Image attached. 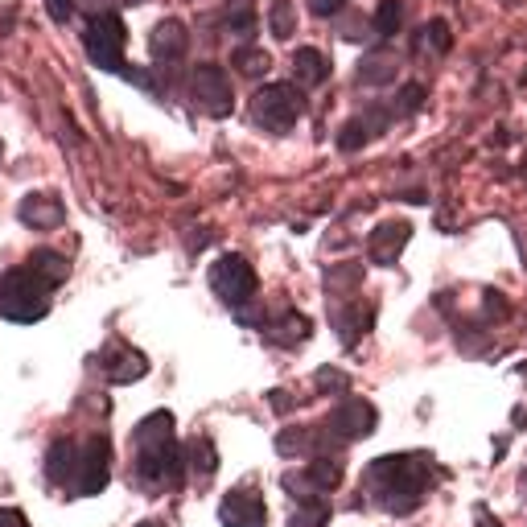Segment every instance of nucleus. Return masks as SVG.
Masks as SVG:
<instances>
[{
	"label": "nucleus",
	"mask_w": 527,
	"mask_h": 527,
	"mask_svg": "<svg viewBox=\"0 0 527 527\" xmlns=\"http://www.w3.org/2000/svg\"><path fill=\"white\" fill-rule=\"evenodd\" d=\"M375 420H379V412H375V404H367V400H359V396H346L342 404H334V412H330V420H326V429H330V437H338V441H363V437H371L375 433Z\"/></svg>",
	"instance_id": "1a4fd4ad"
},
{
	"label": "nucleus",
	"mask_w": 527,
	"mask_h": 527,
	"mask_svg": "<svg viewBox=\"0 0 527 527\" xmlns=\"http://www.w3.org/2000/svg\"><path fill=\"white\" fill-rule=\"evenodd\" d=\"M108 482H112V445H108V437H91V441H83L79 458H75L70 490H75L79 499H91Z\"/></svg>",
	"instance_id": "0eeeda50"
},
{
	"label": "nucleus",
	"mask_w": 527,
	"mask_h": 527,
	"mask_svg": "<svg viewBox=\"0 0 527 527\" xmlns=\"http://www.w3.org/2000/svg\"><path fill=\"white\" fill-rule=\"evenodd\" d=\"M210 289H215V297L231 309L239 305H248L260 289V280H256V268L243 260V256H219L215 264H210Z\"/></svg>",
	"instance_id": "423d86ee"
},
{
	"label": "nucleus",
	"mask_w": 527,
	"mask_h": 527,
	"mask_svg": "<svg viewBox=\"0 0 527 527\" xmlns=\"http://www.w3.org/2000/svg\"><path fill=\"white\" fill-rule=\"evenodd\" d=\"M305 449H313V429L293 425V429H280L276 433V453H280V458H301Z\"/></svg>",
	"instance_id": "5701e85b"
},
{
	"label": "nucleus",
	"mask_w": 527,
	"mask_h": 527,
	"mask_svg": "<svg viewBox=\"0 0 527 527\" xmlns=\"http://www.w3.org/2000/svg\"><path fill=\"white\" fill-rule=\"evenodd\" d=\"M25 268H29L33 276H38L46 289H58L62 280L70 276V264H66V256H58V252H50V248H38V252H33V256L25 260Z\"/></svg>",
	"instance_id": "2eb2a0df"
},
{
	"label": "nucleus",
	"mask_w": 527,
	"mask_h": 527,
	"mask_svg": "<svg viewBox=\"0 0 527 527\" xmlns=\"http://www.w3.org/2000/svg\"><path fill=\"white\" fill-rule=\"evenodd\" d=\"M396 75H400V66H396L392 54H367L359 62V83H367V87H383V83H392Z\"/></svg>",
	"instance_id": "a211bd4d"
},
{
	"label": "nucleus",
	"mask_w": 527,
	"mask_h": 527,
	"mask_svg": "<svg viewBox=\"0 0 527 527\" xmlns=\"http://www.w3.org/2000/svg\"><path fill=\"white\" fill-rule=\"evenodd\" d=\"M186 50H190V29L178 17H165V21L153 25V33H149V54L157 62H182Z\"/></svg>",
	"instance_id": "9b49d317"
},
{
	"label": "nucleus",
	"mask_w": 527,
	"mask_h": 527,
	"mask_svg": "<svg viewBox=\"0 0 527 527\" xmlns=\"http://www.w3.org/2000/svg\"><path fill=\"white\" fill-rule=\"evenodd\" d=\"M326 523H330V503L322 495L301 499L297 511L289 515V527H326Z\"/></svg>",
	"instance_id": "aec40b11"
},
{
	"label": "nucleus",
	"mask_w": 527,
	"mask_h": 527,
	"mask_svg": "<svg viewBox=\"0 0 527 527\" xmlns=\"http://www.w3.org/2000/svg\"><path fill=\"white\" fill-rule=\"evenodd\" d=\"M429 42H433V50H449V46H453L445 21H433V25H429Z\"/></svg>",
	"instance_id": "473e14b6"
},
{
	"label": "nucleus",
	"mask_w": 527,
	"mask_h": 527,
	"mask_svg": "<svg viewBox=\"0 0 527 527\" xmlns=\"http://www.w3.org/2000/svg\"><path fill=\"white\" fill-rule=\"evenodd\" d=\"M371 128H375V124H371V116H359V120L342 124V132H338V149H342V153H359V149L367 145V140L375 136ZM379 136H383V132H379Z\"/></svg>",
	"instance_id": "4be33fe9"
},
{
	"label": "nucleus",
	"mask_w": 527,
	"mask_h": 527,
	"mask_svg": "<svg viewBox=\"0 0 527 527\" xmlns=\"http://www.w3.org/2000/svg\"><path fill=\"white\" fill-rule=\"evenodd\" d=\"M46 313H50V289L25 264L0 276V318H9L17 326H33Z\"/></svg>",
	"instance_id": "7ed1b4c3"
},
{
	"label": "nucleus",
	"mask_w": 527,
	"mask_h": 527,
	"mask_svg": "<svg viewBox=\"0 0 527 527\" xmlns=\"http://www.w3.org/2000/svg\"><path fill=\"white\" fill-rule=\"evenodd\" d=\"M301 474H305V482L313 490H334V486H342V462L338 458H318V462H309Z\"/></svg>",
	"instance_id": "6ab92c4d"
},
{
	"label": "nucleus",
	"mask_w": 527,
	"mask_h": 527,
	"mask_svg": "<svg viewBox=\"0 0 527 527\" xmlns=\"http://www.w3.org/2000/svg\"><path fill=\"white\" fill-rule=\"evenodd\" d=\"M318 388H322L326 396H330V392H334V396H346L350 379H346L342 371H334V367H322V371H318Z\"/></svg>",
	"instance_id": "c85d7f7f"
},
{
	"label": "nucleus",
	"mask_w": 527,
	"mask_h": 527,
	"mask_svg": "<svg viewBox=\"0 0 527 527\" xmlns=\"http://www.w3.org/2000/svg\"><path fill=\"white\" fill-rule=\"evenodd\" d=\"M219 519H223V527H264L268 507H264L256 486H235L219 507Z\"/></svg>",
	"instance_id": "9d476101"
},
{
	"label": "nucleus",
	"mask_w": 527,
	"mask_h": 527,
	"mask_svg": "<svg viewBox=\"0 0 527 527\" xmlns=\"http://www.w3.org/2000/svg\"><path fill=\"white\" fill-rule=\"evenodd\" d=\"M482 305H486V318H495V322L511 313V309H507V301H503L495 289H486V293H482Z\"/></svg>",
	"instance_id": "7c9ffc66"
},
{
	"label": "nucleus",
	"mask_w": 527,
	"mask_h": 527,
	"mask_svg": "<svg viewBox=\"0 0 527 527\" xmlns=\"http://www.w3.org/2000/svg\"><path fill=\"white\" fill-rule=\"evenodd\" d=\"M231 62H235V70L243 79H260V75H268V66H272V58L264 50H256V46H239Z\"/></svg>",
	"instance_id": "b1692460"
},
{
	"label": "nucleus",
	"mask_w": 527,
	"mask_h": 527,
	"mask_svg": "<svg viewBox=\"0 0 527 527\" xmlns=\"http://www.w3.org/2000/svg\"><path fill=\"white\" fill-rule=\"evenodd\" d=\"M46 13L62 25V21H70V13H75V5H70V0H46Z\"/></svg>",
	"instance_id": "f704fd0d"
},
{
	"label": "nucleus",
	"mask_w": 527,
	"mask_h": 527,
	"mask_svg": "<svg viewBox=\"0 0 527 527\" xmlns=\"http://www.w3.org/2000/svg\"><path fill=\"white\" fill-rule=\"evenodd\" d=\"M136 527H165L161 519H145V523H136Z\"/></svg>",
	"instance_id": "58836bf2"
},
{
	"label": "nucleus",
	"mask_w": 527,
	"mask_h": 527,
	"mask_svg": "<svg viewBox=\"0 0 527 527\" xmlns=\"http://www.w3.org/2000/svg\"><path fill=\"white\" fill-rule=\"evenodd\" d=\"M186 453L173 437V416L161 408L136 425V482L140 486H182Z\"/></svg>",
	"instance_id": "f03ea898"
},
{
	"label": "nucleus",
	"mask_w": 527,
	"mask_h": 527,
	"mask_svg": "<svg viewBox=\"0 0 527 527\" xmlns=\"http://www.w3.org/2000/svg\"><path fill=\"white\" fill-rule=\"evenodd\" d=\"M371 25H375L379 38H396L400 25H404V0H379Z\"/></svg>",
	"instance_id": "412c9836"
},
{
	"label": "nucleus",
	"mask_w": 527,
	"mask_h": 527,
	"mask_svg": "<svg viewBox=\"0 0 527 527\" xmlns=\"http://www.w3.org/2000/svg\"><path fill=\"white\" fill-rule=\"evenodd\" d=\"M420 103H425V87H420V83H408V87H400V103H396V112H416Z\"/></svg>",
	"instance_id": "c756f323"
},
{
	"label": "nucleus",
	"mask_w": 527,
	"mask_h": 527,
	"mask_svg": "<svg viewBox=\"0 0 527 527\" xmlns=\"http://www.w3.org/2000/svg\"><path fill=\"white\" fill-rule=\"evenodd\" d=\"M227 25H231V33H239V38H252L256 25H260V17H256V9H252V0H231Z\"/></svg>",
	"instance_id": "a878e982"
},
{
	"label": "nucleus",
	"mask_w": 527,
	"mask_h": 527,
	"mask_svg": "<svg viewBox=\"0 0 527 527\" xmlns=\"http://www.w3.org/2000/svg\"><path fill=\"white\" fill-rule=\"evenodd\" d=\"M99 359H103V371H108L112 383H136L140 375L149 371L145 355H140V350H132L128 342H108V350H103Z\"/></svg>",
	"instance_id": "ddd939ff"
},
{
	"label": "nucleus",
	"mask_w": 527,
	"mask_h": 527,
	"mask_svg": "<svg viewBox=\"0 0 527 527\" xmlns=\"http://www.w3.org/2000/svg\"><path fill=\"white\" fill-rule=\"evenodd\" d=\"M272 408H276V412H289V408H293L289 392H272Z\"/></svg>",
	"instance_id": "e433bc0d"
},
{
	"label": "nucleus",
	"mask_w": 527,
	"mask_h": 527,
	"mask_svg": "<svg viewBox=\"0 0 527 527\" xmlns=\"http://www.w3.org/2000/svg\"><path fill=\"white\" fill-rule=\"evenodd\" d=\"M83 46H87V58L99 66V70H120L128 75V62H124V46H128V29L116 13H95L87 21V33H83Z\"/></svg>",
	"instance_id": "39448f33"
},
{
	"label": "nucleus",
	"mask_w": 527,
	"mask_h": 527,
	"mask_svg": "<svg viewBox=\"0 0 527 527\" xmlns=\"http://www.w3.org/2000/svg\"><path fill=\"white\" fill-rule=\"evenodd\" d=\"M342 280H346V285H359V280H363V268H359V264H355V268H338V272H330L326 285H330V289H338Z\"/></svg>",
	"instance_id": "2f4dec72"
},
{
	"label": "nucleus",
	"mask_w": 527,
	"mask_h": 527,
	"mask_svg": "<svg viewBox=\"0 0 527 527\" xmlns=\"http://www.w3.org/2000/svg\"><path fill=\"white\" fill-rule=\"evenodd\" d=\"M293 66H297V79L301 83H313V87H322L330 79V58L322 50H313V46H301L293 54Z\"/></svg>",
	"instance_id": "f3484780"
},
{
	"label": "nucleus",
	"mask_w": 527,
	"mask_h": 527,
	"mask_svg": "<svg viewBox=\"0 0 527 527\" xmlns=\"http://www.w3.org/2000/svg\"><path fill=\"white\" fill-rule=\"evenodd\" d=\"M478 527H499V523H495V519H490V515L482 511V515H478Z\"/></svg>",
	"instance_id": "4c0bfd02"
},
{
	"label": "nucleus",
	"mask_w": 527,
	"mask_h": 527,
	"mask_svg": "<svg viewBox=\"0 0 527 527\" xmlns=\"http://www.w3.org/2000/svg\"><path fill=\"white\" fill-rule=\"evenodd\" d=\"M268 25H272V33H276L280 42L293 38V33H297V9H293V0H276L272 13H268Z\"/></svg>",
	"instance_id": "bb28decb"
},
{
	"label": "nucleus",
	"mask_w": 527,
	"mask_h": 527,
	"mask_svg": "<svg viewBox=\"0 0 527 527\" xmlns=\"http://www.w3.org/2000/svg\"><path fill=\"white\" fill-rule=\"evenodd\" d=\"M0 527H29V519L13 507H0Z\"/></svg>",
	"instance_id": "c9c22d12"
},
{
	"label": "nucleus",
	"mask_w": 527,
	"mask_h": 527,
	"mask_svg": "<svg viewBox=\"0 0 527 527\" xmlns=\"http://www.w3.org/2000/svg\"><path fill=\"white\" fill-rule=\"evenodd\" d=\"M17 219L33 231H50V227L66 223V206H62L58 194H25L21 206H17Z\"/></svg>",
	"instance_id": "f8f14e48"
},
{
	"label": "nucleus",
	"mask_w": 527,
	"mask_h": 527,
	"mask_svg": "<svg viewBox=\"0 0 527 527\" xmlns=\"http://www.w3.org/2000/svg\"><path fill=\"white\" fill-rule=\"evenodd\" d=\"M408 239H412V227L408 223H379L375 235H371V260L379 268H392L404 256Z\"/></svg>",
	"instance_id": "4468645a"
},
{
	"label": "nucleus",
	"mask_w": 527,
	"mask_h": 527,
	"mask_svg": "<svg viewBox=\"0 0 527 527\" xmlns=\"http://www.w3.org/2000/svg\"><path fill=\"white\" fill-rule=\"evenodd\" d=\"M433 482V466L425 453H388L367 466V490L388 515H408L420 507Z\"/></svg>",
	"instance_id": "f257e3e1"
},
{
	"label": "nucleus",
	"mask_w": 527,
	"mask_h": 527,
	"mask_svg": "<svg viewBox=\"0 0 527 527\" xmlns=\"http://www.w3.org/2000/svg\"><path fill=\"white\" fill-rule=\"evenodd\" d=\"M186 453H190V462H194L198 474H215L219 470V453H215V445H210V437H194L186 445Z\"/></svg>",
	"instance_id": "cd10ccee"
},
{
	"label": "nucleus",
	"mask_w": 527,
	"mask_h": 527,
	"mask_svg": "<svg viewBox=\"0 0 527 527\" xmlns=\"http://www.w3.org/2000/svg\"><path fill=\"white\" fill-rule=\"evenodd\" d=\"M309 9H313V17H334L346 9V0H309Z\"/></svg>",
	"instance_id": "72a5a7b5"
},
{
	"label": "nucleus",
	"mask_w": 527,
	"mask_h": 527,
	"mask_svg": "<svg viewBox=\"0 0 527 527\" xmlns=\"http://www.w3.org/2000/svg\"><path fill=\"white\" fill-rule=\"evenodd\" d=\"M75 458H79V445L75 441H54L46 449V478L50 482H70V474H75Z\"/></svg>",
	"instance_id": "dca6fc26"
},
{
	"label": "nucleus",
	"mask_w": 527,
	"mask_h": 527,
	"mask_svg": "<svg viewBox=\"0 0 527 527\" xmlns=\"http://www.w3.org/2000/svg\"><path fill=\"white\" fill-rule=\"evenodd\" d=\"M305 112V95L293 83H268L252 95V120L268 132H289Z\"/></svg>",
	"instance_id": "20e7f679"
},
{
	"label": "nucleus",
	"mask_w": 527,
	"mask_h": 527,
	"mask_svg": "<svg viewBox=\"0 0 527 527\" xmlns=\"http://www.w3.org/2000/svg\"><path fill=\"white\" fill-rule=\"evenodd\" d=\"M0 157H5V145H0Z\"/></svg>",
	"instance_id": "ea45409f"
},
{
	"label": "nucleus",
	"mask_w": 527,
	"mask_h": 527,
	"mask_svg": "<svg viewBox=\"0 0 527 527\" xmlns=\"http://www.w3.org/2000/svg\"><path fill=\"white\" fill-rule=\"evenodd\" d=\"M272 330H276V338L285 342V346H297V342H305V338H309V322L301 318V313H293V309L280 313V318L272 322Z\"/></svg>",
	"instance_id": "393cba45"
},
{
	"label": "nucleus",
	"mask_w": 527,
	"mask_h": 527,
	"mask_svg": "<svg viewBox=\"0 0 527 527\" xmlns=\"http://www.w3.org/2000/svg\"><path fill=\"white\" fill-rule=\"evenodd\" d=\"M190 91L194 99L202 103V112L206 116H215V120H227L235 112V91H231V79H227V70L215 66V62H198L194 66V75H190Z\"/></svg>",
	"instance_id": "6e6552de"
}]
</instances>
